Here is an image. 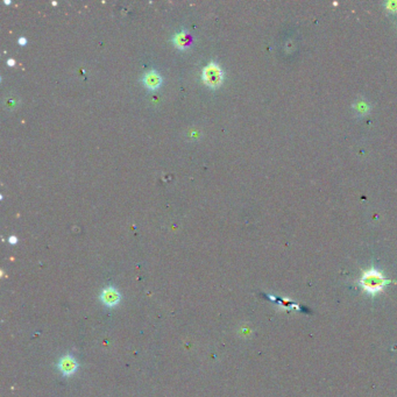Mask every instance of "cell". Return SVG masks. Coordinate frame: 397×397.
<instances>
[{
    "mask_svg": "<svg viewBox=\"0 0 397 397\" xmlns=\"http://www.w3.org/2000/svg\"><path fill=\"white\" fill-rule=\"evenodd\" d=\"M388 282L389 281L385 279L383 274L375 268L368 269L362 274L361 279L359 280V285H360L361 288L367 294L370 295H376L379 292L383 291L384 286L388 285Z\"/></svg>",
    "mask_w": 397,
    "mask_h": 397,
    "instance_id": "obj_1",
    "label": "cell"
},
{
    "mask_svg": "<svg viewBox=\"0 0 397 397\" xmlns=\"http://www.w3.org/2000/svg\"><path fill=\"white\" fill-rule=\"evenodd\" d=\"M203 80L210 88H217L220 85L222 80V70L218 65V63L210 62L203 69L202 74Z\"/></svg>",
    "mask_w": 397,
    "mask_h": 397,
    "instance_id": "obj_2",
    "label": "cell"
},
{
    "mask_svg": "<svg viewBox=\"0 0 397 397\" xmlns=\"http://www.w3.org/2000/svg\"><path fill=\"white\" fill-rule=\"evenodd\" d=\"M100 300L106 306L112 308V306L118 305L119 302H120L121 295L114 286H107V288L104 289L103 292H101Z\"/></svg>",
    "mask_w": 397,
    "mask_h": 397,
    "instance_id": "obj_3",
    "label": "cell"
},
{
    "mask_svg": "<svg viewBox=\"0 0 397 397\" xmlns=\"http://www.w3.org/2000/svg\"><path fill=\"white\" fill-rule=\"evenodd\" d=\"M59 369L60 372L63 374L64 376H70L77 370L78 364L77 361L75 360L74 356L71 355H65L63 358H61V360L59 361Z\"/></svg>",
    "mask_w": 397,
    "mask_h": 397,
    "instance_id": "obj_4",
    "label": "cell"
},
{
    "mask_svg": "<svg viewBox=\"0 0 397 397\" xmlns=\"http://www.w3.org/2000/svg\"><path fill=\"white\" fill-rule=\"evenodd\" d=\"M143 82L148 89L156 90L161 86L162 77L158 71L154 70V69H152V70H149L148 72H146V74L143 75Z\"/></svg>",
    "mask_w": 397,
    "mask_h": 397,
    "instance_id": "obj_5",
    "label": "cell"
},
{
    "mask_svg": "<svg viewBox=\"0 0 397 397\" xmlns=\"http://www.w3.org/2000/svg\"><path fill=\"white\" fill-rule=\"evenodd\" d=\"M173 41L178 48H185V46H188V42H189V37H188L187 31L185 30L179 31L178 33L173 37Z\"/></svg>",
    "mask_w": 397,
    "mask_h": 397,
    "instance_id": "obj_6",
    "label": "cell"
},
{
    "mask_svg": "<svg viewBox=\"0 0 397 397\" xmlns=\"http://www.w3.org/2000/svg\"><path fill=\"white\" fill-rule=\"evenodd\" d=\"M353 107H354L355 111L358 112L359 114H361V115L367 114V113H369V111H370V105L367 103V101H365V100L355 101V103L353 104Z\"/></svg>",
    "mask_w": 397,
    "mask_h": 397,
    "instance_id": "obj_7",
    "label": "cell"
},
{
    "mask_svg": "<svg viewBox=\"0 0 397 397\" xmlns=\"http://www.w3.org/2000/svg\"><path fill=\"white\" fill-rule=\"evenodd\" d=\"M385 10L389 11V12L396 13L397 12V0H389L384 4Z\"/></svg>",
    "mask_w": 397,
    "mask_h": 397,
    "instance_id": "obj_8",
    "label": "cell"
},
{
    "mask_svg": "<svg viewBox=\"0 0 397 397\" xmlns=\"http://www.w3.org/2000/svg\"><path fill=\"white\" fill-rule=\"evenodd\" d=\"M8 242L12 243V245H14V243L18 242V238H16V236H11L10 238H8Z\"/></svg>",
    "mask_w": 397,
    "mask_h": 397,
    "instance_id": "obj_9",
    "label": "cell"
},
{
    "mask_svg": "<svg viewBox=\"0 0 397 397\" xmlns=\"http://www.w3.org/2000/svg\"><path fill=\"white\" fill-rule=\"evenodd\" d=\"M18 42H19V45H26V43H27V39H26L25 36H21V37H19Z\"/></svg>",
    "mask_w": 397,
    "mask_h": 397,
    "instance_id": "obj_10",
    "label": "cell"
},
{
    "mask_svg": "<svg viewBox=\"0 0 397 397\" xmlns=\"http://www.w3.org/2000/svg\"><path fill=\"white\" fill-rule=\"evenodd\" d=\"M7 64H8V65H11V66H13L14 64H16V61H14L13 59L7 60Z\"/></svg>",
    "mask_w": 397,
    "mask_h": 397,
    "instance_id": "obj_11",
    "label": "cell"
}]
</instances>
